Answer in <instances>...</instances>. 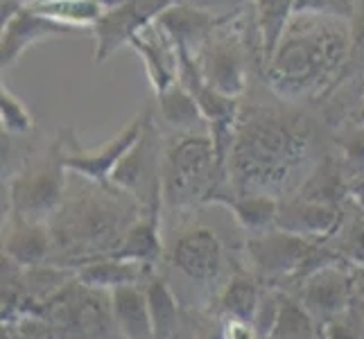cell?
I'll return each instance as SVG.
<instances>
[{"mask_svg": "<svg viewBox=\"0 0 364 339\" xmlns=\"http://www.w3.org/2000/svg\"><path fill=\"white\" fill-rule=\"evenodd\" d=\"M360 0H296L294 14H315L348 21L353 18Z\"/></svg>", "mask_w": 364, "mask_h": 339, "instance_id": "28", "label": "cell"}, {"mask_svg": "<svg viewBox=\"0 0 364 339\" xmlns=\"http://www.w3.org/2000/svg\"><path fill=\"white\" fill-rule=\"evenodd\" d=\"M147 262H136V260H122L114 256H102L91 260L89 265H84L77 271V281L91 290H120L127 285H138L147 271Z\"/></svg>", "mask_w": 364, "mask_h": 339, "instance_id": "17", "label": "cell"}, {"mask_svg": "<svg viewBox=\"0 0 364 339\" xmlns=\"http://www.w3.org/2000/svg\"><path fill=\"white\" fill-rule=\"evenodd\" d=\"M294 3L296 0H254L251 3V11H254L258 39L262 48V68L269 64L287 23L294 16Z\"/></svg>", "mask_w": 364, "mask_h": 339, "instance_id": "20", "label": "cell"}, {"mask_svg": "<svg viewBox=\"0 0 364 339\" xmlns=\"http://www.w3.org/2000/svg\"><path fill=\"white\" fill-rule=\"evenodd\" d=\"M183 3L204 11V14L213 16L220 23H229L237 16H242L254 0H183Z\"/></svg>", "mask_w": 364, "mask_h": 339, "instance_id": "29", "label": "cell"}, {"mask_svg": "<svg viewBox=\"0 0 364 339\" xmlns=\"http://www.w3.org/2000/svg\"><path fill=\"white\" fill-rule=\"evenodd\" d=\"M156 102L163 122L174 134H210L197 99L181 82L172 84L166 93L156 95Z\"/></svg>", "mask_w": 364, "mask_h": 339, "instance_id": "18", "label": "cell"}, {"mask_svg": "<svg viewBox=\"0 0 364 339\" xmlns=\"http://www.w3.org/2000/svg\"><path fill=\"white\" fill-rule=\"evenodd\" d=\"M23 5L36 14L80 32H93L97 21L107 11L102 0H25Z\"/></svg>", "mask_w": 364, "mask_h": 339, "instance_id": "19", "label": "cell"}, {"mask_svg": "<svg viewBox=\"0 0 364 339\" xmlns=\"http://www.w3.org/2000/svg\"><path fill=\"white\" fill-rule=\"evenodd\" d=\"M315 242L306 237L287 233L281 229H269L256 233L247 242V258L260 276L281 279L304 269L310 254L315 251Z\"/></svg>", "mask_w": 364, "mask_h": 339, "instance_id": "8", "label": "cell"}, {"mask_svg": "<svg viewBox=\"0 0 364 339\" xmlns=\"http://www.w3.org/2000/svg\"><path fill=\"white\" fill-rule=\"evenodd\" d=\"M109 301L111 319L124 339H154L145 290H141L138 285H127L109 292Z\"/></svg>", "mask_w": 364, "mask_h": 339, "instance_id": "15", "label": "cell"}, {"mask_svg": "<svg viewBox=\"0 0 364 339\" xmlns=\"http://www.w3.org/2000/svg\"><path fill=\"white\" fill-rule=\"evenodd\" d=\"M5 251L7 258L18 267H39L50 254V233L46 231V224L14 220L5 237Z\"/></svg>", "mask_w": 364, "mask_h": 339, "instance_id": "21", "label": "cell"}, {"mask_svg": "<svg viewBox=\"0 0 364 339\" xmlns=\"http://www.w3.org/2000/svg\"><path fill=\"white\" fill-rule=\"evenodd\" d=\"M355 290H358V294H360V298H362V303H364V276H362V281L355 283Z\"/></svg>", "mask_w": 364, "mask_h": 339, "instance_id": "34", "label": "cell"}, {"mask_svg": "<svg viewBox=\"0 0 364 339\" xmlns=\"http://www.w3.org/2000/svg\"><path fill=\"white\" fill-rule=\"evenodd\" d=\"M350 53V23L294 14L279 41L269 64L262 68V80L287 102L315 97L328 91L344 75Z\"/></svg>", "mask_w": 364, "mask_h": 339, "instance_id": "2", "label": "cell"}, {"mask_svg": "<svg viewBox=\"0 0 364 339\" xmlns=\"http://www.w3.org/2000/svg\"><path fill=\"white\" fill-rule=\"evenodd\" d=\"M272 339H317L315 317L292 298H283V308L276 321Z\"/></svg>", "mask_w": 364, "mask_h": 339, "instance_id": "25", "label": "cell"}, {"mask_svg": "<svg viewBox=\"0 0 364 339\" xmlns=\"http://www.w3.org/2000/svg\"><path fill=\"white\" fill-rule=\"evenodd\" d=\"M147 303H149V317H152L154 339H172L179 328V306L177 298L172 296L166 281L152 279L145 287Z\"/></svg>", "mask_w": 364, "mask_h": 339, "instance_id": "23", "label": "cell"}, {"mask_svg": "<svg viewBox=\"0 0 364 339\" xmlns=\"http://www.w3.org/2000/svg\"><path fill=\"white\" fill-rule=\"evenodd\" d=\"M326 339H362V335L355 323L333 319L326 328Z\"/></svg>", "mask_w": 364, "mask_h": 339, "instance_id": "31", "label": "cell"}, {"mask_svg": "<svg viewBox=\"0 0 364 339\" xmlns=\"http://www.w3.org/2000/svg\"><path fill=\"white\" fill-rule=\"evenodd\" d=\"M159 212L149 210L145 215L134 222L124 235L120 237V244L111 256L122 260H136V262H152L161 254V235H159Z\"/></svg>", "mask_w": 364, "mask_h": 339, "instance_id": "22", "label": "cell"}, {"mask_svg": "<svg viewBox=\"0 0 364 339\" xmlns=\"http://www.w3.org/2000/svg\"><path fill=\"white\" fill-rule=\"evenodd\" d=\"M353 197H355V202H358V206H360V208L364 210V185L360 188V190H355V193H353Z\"/></svg>", "mask_w": 364, "mask_h": 339, "instance_id": "33", "label": "cell"}, {"mask_svg": "<svg viewBox=\"0 0 364 339\" xmlns=\"http://www.w3.org/2000/svg\"><path fill=\"white\" fill-rule=\"evenodd\" d=\"M80 34H86V32L59 25L23 5L9 18L3 21L0 64H3V68H11L21 59V55L28 53L32 45L50 41V39H68V36H80Z\"/></svg>", "mask_w": 364, "mask_h": 339, "instance_id": "9", "label": "cell"}, {"mask_svg": "<svg viewBox=\"0 0 364 339\" xmlns=\"http://www.w3.org/2000/svg\"><path fill=\"white\" fill-rule=\"evenodd\" d=\"M342 158L348 177H353V193L364 185V122L350 127L344 136H340Z\"/></svg>", "mask_w": 364, "mask_h": 339, "instance_id": "27", "label": "cell"}, {"mask_svg": "<svg viewBox=\"0 0 364 339\" xmlns=\"http://www.w3.org/2000/svg\"><path fill=\"white\" fill-rule=\"evenodd\" d=\"M227 170L220 166L210 134H174L163 147V199L183 208L195 202L208 204Z\"/></svg>", "mask_w": 364, "mask_h": 339, "instance_id": "3", "label": "cell"}, {"mask_svg": "<svg viewBox=\"0 0 364 339\" xmlns=\"http://www.w3.org/2000/svg\"><path fill=\"white\" fill-rule=\"evenodd\" d=\"M172 262L186 279L195 283H213L224 269V247L210 229L195 226L174 242Z\"/></svg>", "mask_w": 364, "mask_h": 339, "instance_id": "10", "label": "cell"}, {"mask_svg": "<svg viewBox=\"0 0 364 339\" xmlns=\"http://www.w3.org/2000/svg\"><path fill=\"white\" fill-rule=\"evenodd\" d=\"M346 68H364V0L358 3L355 14L350 18V53H348Z\"/></svg>", "mask_w": 364, "mask_h": 339, "instance_id": "30", "label": "cell"}, {"mask_svg": "<svg viewBox=\"0 0 364 339\" xmlns=\"http://www.w3.org/2000/svg\"><path fill=\"white\" fill-rule=\"evenodd\" d=\"M0 122H3L5 136H23L30 134L34 127V118L28 104L7 86L0 89Z\"/></svg>", "mask_w": 364, "mask_h": 339, "instance_id": "26", "label": "cell"}, {"mask_svg": "<svg viewBox=\"0 0 364 339\" xmlns=\"http://www.w3.org/2000/svg\"><path fill=\"white\" fill-rule=\"evenodd\" d=\"M179 3H183V0H122L114 7H107L105 16L93 28V61L95 64L107 61L116 50L127 45L136 32L152 25L163 11Z\"/></svg>", "mask_w": 364, "mask_h": 339, "instance_id": "7", "label": "cell"}, {"mask_svg": "<svg viewBox=\"0 0 364 339\" xmlns=\"http://www.w3.org/2000/svg\"><path fill=\"white\" fill-rule=\"evenodd\" d=\"M350 290H353L350 276L342 267L331 265L308 276L301 303L315 319L333 321L346 310Z\"/></svg>", "mask_w": 364, "mask_h": 339, "instance_id": "12", "label": "cell"}, {"mask_svg": "<svg viewBox=\"0 0 364 339\" xmlns=\"http://www.w3.org/2000/svg\"><path fill=\"white\" fill-rule=\"evenodd\" d=\"M64 141L61 134L39 156H28L9 181V208L14 220L46 224L59 212L66 195Z\"/></svg>", "mask_w": 364, "mask_h": 339, "instance_id": "4", "label": "cell"}, {"mask_svg": "<svg viewBox=\"0 0 364 339\" xmlns=\"http://www.w3.org/2000/svg\"><path fill=\"white\" fill-rule=\"evenodd\" d=\"M210 204L224 206L245 231L254 235L274 229L281 210L279 199L260 193H233L229 197L222 195L218 199H213Z\"/></svg>", "mask_w": 364, "mask_h": 339, "instance_id": "16", "label": "cell"}, {"mask_svg": "<svg viewBox=\"0 0 364 339\" xmlns=\"http://www.w3.org/2000/svg\"><path fill=\"white\" fill-rule=\"evenodd\" d=\"M163 147L166 141L154 122L152 109H147L145 127L134 147L122 156L111 174V185L129 195L143 212L161 210L163 199Z\"/></svg>", "mask_w": 364, "mask_h": 339, "instance_id": "5", "label": "cell"}, {"mask_svg": "<svg viewBox=\"0 0 364 339\" xmlns=\"http://www.w3.org/2000/svg\"><path fill=\"white\" fill-rule=\"evenodd\" d=\"M254 337H256L254 323L229 319L227 325H224V339H254Z\"/></svg>", "mask_w": 364, "mask_h": 339, "instance_id": "32", "label": "cell"}, {"mask_svg": "<svg viewBox=\"0 0 364 339\" xmlns=\"http://www.w3.org/2000/svg\"><path fill=\"white\" fill-rule=\"evenodd\" d=\"M127 45H132L134 53L141 57L154 95L166 93L172 84L179 82V53L156 21L136 32Z\"/></svg>", "mask_w": 364, "mask_h": 339, "instance_id": "11", "label": "cell"}, {"mask_svg": "<svg viewBox=\"0 0 364 339\" xmlns=\"http://www.w3.org/2000/svg\"><path fill=\"white\" fill-rule=\"evenodd\" d=\"M342 224V212L333 202L326 199H299L294 204H281L276 229L306 237V240H319L328 237Z\"/></svg>", "mask_w": 364, "mask_h": 339, "instance_id": "13", "label": "cell"}, {"mask_svg": "<svg viewBox=\"0 0 364 339\" xmlns=\"http://www.w3.org/2000/svg\"><path fill=\"white\" fill-rule=\"evenodd\" d=\"M260 292L256 283L247 276H235L222 294V310L229 319L254 323L260 306Z\"/></svg>", "mask_w": 364, "mask_h": 339, "instance_id": "24", "label": "cell"}, {"mask_svg": "<svg viewBox=\"0 0 364 339\" xmlns=\"http://www.w3.org/2000/svg\"><path fill=\"white\" fill-rule=\"evenodd\" d=\"M315 149L317 127L304 111L287 104L240 102L229 154L235 193L276 197L310 166Z\"/></svg>", "mask_w": 364, "mask_h": 339, "instance_id": "1", "label": "cell"}, {"mask_svg": "<svg viewBox=\"0 0 364 339\" xmlns=\"http://www.w3.org/2000/svg\"><path fill=\"white\" fill-rule=\"evenodd\" d=\"M362 122H364V118H362Z\"/></svg>", "mask_w": 364, "mask_h": 339, "instance_id": "35", "label": "cell"}, {"mask_svg": "<svg viewBox=\"0 0 364 339\" xmlns=\"http://www.w3.org/2000/svg\"><path fill=\"white\" fill-rule=\"evenodd\" d=\"M156 25L170 36V41L174 43L177 50H188L193 57L202 50V45L206 43V39L218 30V25H222L220 21H215L213 16L204 14L195 7H191L188 3H179L170 7L168 11L156 18Z\"/></svg>", "mask_w": 364, "mask_h": 339, "instance_id": "14", "label": "cell"}, {"mask_svg": "<svg viewBox=\"0 0 364 339\" xmlns=\"http://www.w3.org/2000/svg\"><path fill=\"white\" fill-rule=\"evenodd\" d=\"M145 118H147V109L141 116H136L127 127H122L111 141L100 145L97 149L82 147L77 134L73 129L59 131L61 141H64V163L68 172L77 174L84 181H91L97 185H111V174L118 168V163L134 147L138 138H141Z\"/></svg>", "mask_w": 364, "mask_h": 339, "instance_id": "6", "label": "cell"}]
</instances>
